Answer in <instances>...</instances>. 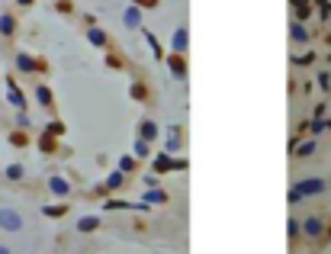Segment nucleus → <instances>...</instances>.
I'll return each instance as SVG.
<instances>
[{
    "label": "nucleus",
    "instance_id": "obj_1",
    "mask_svg": "<svg viewBox=\"0 0 331 254\" xmlns=\"http://www.w3.org/2000/svg\"><path fill=\"white\" fill-rule=\"evenodd\" d=\"M0 225H3V229H10V232H20V225H23V219L16 216L13 209H0Z\"/></svg>",
    "mask_w": 331,
    "mask_h": 254
},
{
    "label": "nucleus",
    "instance_id": "obj_2",
    "mask_svg": "<svg viewBox=\"0 0 331 254\" xmlns=\"http://www.w3.org/2000/svg\"><path fill=\"white\" fill-rule=\"evenodd\" d=\"M296 190H299L302 196H306V193H322V190H325V180H318V177H309V180H302V184L296 187Z\"/></svg>",
    "mask_w": 331,
    "mask_h": 254
},
{
    "label": "nucleus",
    "instance_id": "obj_3",
    "mask_svg": "<svg viewBox=\"0 0 331 254\" xmlns=\"http://www.w3.org/2000/svg\"><path fill=\"white\" fill-rule=\"evenodd\" d=\"M170 71H174V74H177L180 81H184V77H186V64H184V55H170Z\"/></svg>",
    "mask_w": 331,
    "mask_h": 254
},
{
    "label": "nucleus",
    "instance_id": "obj_4",
    "mask_svg": "<svg viewBox=\"0 0 331 254\" xmlns=\"http://www.w3.org/2000/svg\"><path fill=\"white\" fill-rule=\"evenodd\" d=\"M186 52V29L174 32V55H184Z\"/></svg>",
    "mask_w": 331,
    "mask_h": 254
},
{
    "label": "nucleus",
    "instance_id": "obj_5",
    "mask_svg": "<svg viewBox=\"0 0 331 254\" xmlns=\"http://www.w3.org/2000/svg\"><path fill=\"white\" fill-rule=\"evenodd\" d=\"M97 225H100V219H97V216H84L81 222H77V229H81V232H93Z\"/></svg>",
    "mask_w": 331,
    "mask_h": 254
},
{
    "label": "nucleus",
    "instance_id": "obj_6",
    "mask_svg": "<svg viewBox=\"0 0 331 254\" xmlns=\"http://www.w3.org/2000/svg\"><path fill=\"white\" fill-rule=\"evenodd\" d=\"M48 187H52V193H58V196H64V193H71V187L64 184L62 177H52V184H48Z\"/></svg>",
    "mask_w": 331,
    "mask_h": 254
},
{
    "label": "nucleus",
    "instance_id": "obj_7",
    "mask_svg": "<svg viewBox=\"0 0 331 254\" xmlns=\"http://www.w3.org/2000/svg\"><path fill=\"white\" fill-rule=\"evenodd\" d=\"M302 229H306V235H312V238H315V235H322V222H318V219H306V225H302Z\"/></svg>",
    "mask_w": 331,
    "mask_h": 254
},
{
    "label": "nucleus",
    "instance_id": "obj_8",
    "mask_svg": "<svg viewBox=\"0 0 331 254\" xmlns=\"http://www.w3.org/2000/svg\"><path fill=\"white\" fill-rule=\"evenodd\" d=\"M154 135H158V126H154L151 119H145V123H142V139H154Z\"/></svg>",
    "mask_w": 331,
    "mask_h": 254
},
{
    "label": "nucleus",
    "instance_id": "obj_9",
    "mask_svg": "<svg viewBox=\"0 0 331 254\" xmlns=\"http://www.w3.org/2000/svg\"><path fill=\"white\" fill-rule=\"evenodd\" d=\"M10 103H13V106H20V109H23V106H26V100H23V93L16 90V87H13V84H10Z\"/></svg>",
    "mask_w": 331,
    "mask_h": 254
},
{
    "label": "nucleus",
    "instance_id": "obj_10",
    "mask_svg": "<svg viewBox=\"0 0 331 254\" xmlns=\"http://www.w3.org/2000/svg\"><path fill=\"white\" fill-rule=\"evenodd\" d=\"M36 97H39V103H42V106H48V103H52V90H48V87H39Z\"/></svg>",
    "mask_w": 331,
    "mask_h": 254
},
{
    "label": "nucleus",
    "instance_id": "obj_11",
    "mask_svg": "<svg viewBox=\"0 0 331 254\" xmlns=\"http://www.w3.org/2000/svg\"><path fill=\"white\" fill-rule=\"evenodd\" d=\"M139 20H142V13H139L135 7H129V10H125V23H129V26H139Z\"/></svg>",
    "mask_w": 331,
    "mask_h": 254
},
{
    "label": "nucleus",
    "instance_id": "obj_12",
    "mask_svg": "<svg viewBox=\"0 0 331 254\" xmlns=\"http://www.w3.org/2000/svg\"><path fill=\"white\" fill-rule=\"evenodd\" d=\"M164 200H167V196H164L161 190H151V193H145V206H148V203H164Z\"/></svg>",
    "mask_w": 331,
    "mask_h": 254
},
{
    "label": "nucleus",
    "instance_id": "obj_13",
    "mask_svg": "<svg viewBox=\"0 0 331 254\" xmlns=\"http://www.w3.org/2000/svg\"><path fill=\"white\" fill-rule=\"evenodd\" d=\"M0 32H3V36L13 32V16H0Z\"/></svg>",
    "mask_w": 331,
    "mask_h": 254
},
{
    "label": "nucleus",
    "instance_id": "obj_14",
    "mask_svg": "<svg viewBox=\"0 0 331 254\" xmlns=\"http://www.w3.org/2000/svg\"><path fill=\"white\" fill-rule=\"evenodd\" d=\"M116 187H123V170H116L113 177L106 180V190H116Z\"/></svg>",
    "mask_w": 331,
    "mask_h": 254
},
{
    "label": "nucleus",
    "instance_id": "obj_15",
    "mask_svg": "<svg viewBox=\"0 0 331 254\" xmlns=\"http://www.w3.org/2000/svg\"><path fill=\"white\" fill-rule=\"evenodd\" d=\"M135 151H139V158H151V148L145 145V139H139V142H135Z\"/></svg>",
    "mask_w": 331,
    "mask_h": 254
},
{
    "label": "nucleus",
    "instance_id": "obj_16",
    "mask_svg": "<svg viewBox=\"0 0 331 254\" xmlns=\"http://www.w3.org/2000/svg\"><path fill=\"white\" fill-rule=\"evenodd\" d=\"M87 36H90V42H93V45H103V42H106V36H103L100 29H90Z\"/></svg>",
    "mask_w": 331,
    "mask_h": 254
},
{
    "label": "nucleus",
    "instance_id": "obj_17",
    "mask_svg": "<svg viewBox=\"0 0 331 254\" xmlns=\"http://www.w3.org/2000/svg\"><path fill=\"white\" fill-rule=\"evenodd\" d=\"M16 64H20V68H23V71H32V68H36L29 55H20V58H16Z\"/></svg>",
    "mask_w": 331,
    "mask_h": 254
},
{
    "label": "nucleus",
    "instance_id": "obj_18",
    "mask_svg": "<svg viewBox=\"0 0 331 254\" xmlns=\"http://www.w3.org/2000/svg\"><path fill=\"white\" fill-rule=\"evenodd\" d=\"M7 177L20 180V177H23V168H20V164H10V168H7Z\"/></svg>",
    "mask_w": 331,
    "mask_h": 254
},
{
    "label": "nucleus",
    "instance_id": "obj_19",
    "mask_svg": "<svg viewBox=\"0 0 331 254\" xmlns=\"http://www.w3.org/2000/svg\"><path fill=\"white\" fill-rule=\"evenodd\" d=\"M68 206H45V216H64Z\"/></svg>",
    "mask_w": 331,
    "mask_h": 254
},
{
    "label": "nucleus",
    "instance_id": "obj_20",
    "mask_svg": "<svg viewBox=\"0 0 331 254\" xmlns=\"http://www.w3.org/2000/svg\"><path fill=\"white\" fill-rule=\"evenodd\" d=\"M132 203H125V200H109L106 203V209H129Z\"/></svg>",
    "mask_w": 331,
    "mask_h": 254
},
{
    "label": "nucleus",
    "instance_id": "obj_21",
    "mask_svg": "<svg viewBox=\"0 0 331 254\" xmlns=\"http://www.w3.org/2000/svg\"><path fill=\"white\" fill-rule=\"evenodd\" d=\"M132 168H135V161H132V158H123V161H119V170H123V174H125V170H132Z\"/></svg>",
    "mask_w": 331,
    "mask_h": 254
},
{
    "label": "nucleus",
    "instance_id": "obj_22",
    "mask_svg": "<svg viewBox=\"0 0 331 254\" xmlns=\"http://www.w3.org/2000/svg\"><path fill=\"white\" fill-rule=\"evenodd\" d=\"M62 132H64L62 123H52V126H48V135H62Z\"/></svg>",
    "mask_w": 331,
    "mask_h": 254
},
{
    "label": "nucleus",
    "instance_id": "obj_23",
    "mask_svg": "<svg viewBox=\"0 0 331 254\" xmlns=\"http://www.w3.org/2000/svg\"><path fill=\"white\" fill-rule=\"evenodd\" d=\"M180 145V139H177V132H174V135H170V139H167V151H174V148H177Z\"/></svg>",
    "mask_w": 331,
    "mask_h": 254
},
{
    "label": "nucleus",
    "instance_id": "obj_24",
    "mask_svg": "<svg viewBox=\"0 0 331 254\" xmlns=\"http://www.w3.org/2000/svg\"><path fill=\"white\" fill-rule=\"evenodd\" d=\"M132 97H139V100H142V97H145V87L135 84V87H132Z\"/></svg>",
    "mask_w": 331,
    "mask_h": 254
},
{
    "label": "nucleus",
    "instance_id": "obj_25",
    "mask_svg": "<svg viewBox=\"0 0 331 254\" xmlns=\"http://www.w3.org/2000/svg\"><path fill=\"white\" fill-rule=\"evenodd\" d=\"M299 200H302V193L293 187V190H290V203H299Z\"/></svg>",
    "mask_w": 331,
    "mask_h": 254
},
{
    "label": "nucleus",
    "instance_id": "obj_26",
    "mask_svg": "<svg viewBox=\"0 0 331 254\" xmlns=\"http://www.w3.org/2000/svg\"><path fill=\"white\" fill-rule=\"evenodd\" d=\"M293 39H302V42H306V29H299V26H293Z\"/></svg>",
    "mask_w": 331,
    "mask_h": 254
},
{
    "label": "nucleus",
    "instance_id": "obj_27",
    "mask_svg": "<svg viewBox=\"0 0 331 254\" xmlns=\"http://www.w3.org/2000/svg\"><path fill=\"white\" fill-rule=\"evenodd\" d=\"M135 3H139V7H154L158 0H135Z\"/></svg>",
    "mask_w": 331,
    "mask_h": 254
},
{
    "label": "nucleus",
    "instance_id": "obj_28",
    "mask_svg": "<svg viewBox=\"0 0 331 254\" xmlns=\"http://www.w3.org/2000/svg\"><path fill=\"white\" fill-rule=\"evenodd\" d=\"M20 3H23V7H29V3H32V0H20Z\"/></svg>",
    "mask_w": 331,
    "mask_h": 254
},
{
    "label": "nucleus",
    "instance_id": "obj_29",
    "mask_svg": "<svg viewBox=\"0 0 331 254\" xmlns=\"http://www.w3.org/2000/svg\"><path fill=\"white\" fill-rule=\"evenodd\" d=\"M0 254H10V251H7V248H0Z\"/></svg>",
    "mask_w": 331,
    "mask_h": 254
},
{
    "label": "nucleus",
    "instance_id": "obj_30",
    "mask_svg": "<svg viewBox=\"0 0 331 254\" xmlns=\"http://www.w3.org/2000/svg\"><path fill=\"white\" fill-rule=\"evenodd\" d=\"M328 232H331V229H328Z\"/></svg>",
    "mask_w": 331,
    "mask_h": 254
}]
</instances>
